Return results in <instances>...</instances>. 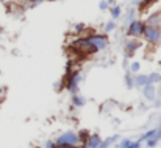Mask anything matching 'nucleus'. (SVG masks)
Segmentation results:
<instances>
[{
  "label": "nucleus",
  "mask_w": 161,
  "mask_h": 148,
  "mask_svg": "<svg viewBox=\"0 0 161 148\" xmlns=\"http://www.w3.org/2000/svg\"><path fill=\"white\" fill-rule=\"evenodd\" d=\"M142 39H144L149 45H152V47L160 45L161 44V28L146 25V27H144V31H142Z\"/></svg>",
  "instance_id": "nucleus-1"
},
{
  "label": "nucleus",
  "mask_w": 161,
  "mask_h": 148,
  "mask_svg": "<svg viewBox=\"0 0 161 148\" xmlns=\"http://www.w3.org/2000/svg\"><path fill=\"white\" fill-rule=\"evenodd\" d=\"M55 144L58 147H64V145H70V147H78L80 145V139H78V133L74 131H66L61 136L56 137Z\"/></svg>",
  "instance_id": "nucleus-2"
},
{
  "label": "nucleus",
  "mask_w": 161,
  "mask_h": 148,
  "mask_svg": "<svg viewBox=\"0 0 161 148\" xmlns=\"http://www.w3.org/2000/svg\"><path fill=\"white\" fill-rule=\"evenodd\" d=\"M144 27H146L144 20H138V19H135V20L128 22V24H127V34H128V38H135V39L142 38Z\"/></svg>",
  "instance_id": "nucleus-3"
},
{
  "label": "nucleus",
  "mask_w": 161,
  "mask_h": 148,
  "mask_svg": "<svg viewBox=\"0 0 161 148\" xmlns=\"http://www.w3.org/2000/svg\"><path fill=\"white\" fill-rule=\"evenodd\" d=\"M80 81H81V73L80 72H70V73H67V77H66V89L72 95L77 94L78 92Z\"/></svg>",
  "instance_id": "nucleus-4"
},
{
  "label": "nucleus",
  "mask_w": 161,
  "mask_h": 148,
  "mask_svg": "<svg viewBox=\"0 0 161 148\" xmlns=\"http://www.w3.org/2000/svg\"><path fill=\"white\" fill-rule=\"evenodd\" d=\"M141 41L139 39H135V38H128L127 42H125V53L127 56H131L138 49H141Z\"/></svg>",
  "instance_id": "nucleus-5"
},
{
  "label": "nucleus",
  "mask_w": 161,
  "mask_h": 148,
  "mask_svg": "<svg viewBox=\"0 0 161 148\" xmlns=\"http://www.w3.org/2000/svg\"><path fill=\"white\" fill-rule=\"evenodd\" d=\"M146 25H150V27H157V28H161V13L157 11V13H152L146 20H144Z\"/></svg>",
  "instance_id": "nucleus-6"
},
{
  "label": "nucleus",
  "mask_w": 161,
  "mask_h": 148,
  "mask_svg": "<svg viewBox=\"0 0 161 148\" xmlns=\"http://www.w3.org/2000/svg\"><path fill=\"white\" fill-rule=\"evenodd\" d=\"M100 144H102V137H100L99 134H89V137H88L85 147L86 148H99Z\"/></svg>",
  "instance_id": "nucleus-7"
},
{
  "label": "nucleus",
  "mask_w": 161,
  "mask_h": 148,
  "mask_svg": "<svg viewBox=\"0 0 161 148\" xmlns=\"http://www.w3.org/2000/svg\"><path fill=\"white\" fill-rule=\"evenodd\" d=\"M142 94H144V97L147 100H155V95H157V87H155V84H146V86H142Z\"/></svg>",
  "instance_id": "nucleus-8"
},
{
  "label": "nucleus",
  "mask_w": 161,
  "mask_h": 148,
  "mask_svg": "<svg viewBox=\"0 0 161 148\" xmlns=\"http://www.w3.org/2000/svg\"><path fill=\"white\" fill-rule=\"evenodd\" d=\"M149 83V77L147 75H136L135 78H133V84L136 86V87H142V86H146Z\"/></svg>",
  "instance_id": "nucleus-9"
},
{
  "label": "nucleus",
  "mask_w": 161,
  "mask_h": 148,
  "mask_svg": "<svg viewBox=\"0 0 161 148\" xmlns=\"http://www.w3.org/2000/svg\"><path fill=\"white\" fill-rule=\"evenodd\" d=\"M70 103H72L74 106H77V108H81V106L86 104V98H85L83 95L74 94V95H72V100H70Z\"/></svg>",
  "instance_id": "nucleus-10"
},
{
  "label": "nucleus",
  "mask_w": 161,
  "mask_h": 148,
  "mask_svg": "<svg viewBox=\"0 0 161 148\" xmlns=\"http://www.w3.org/2000/svg\"><path fill=\"white\" fill-rule=\"evenodd\" d=\"M160 139H161V134H160V131H158V128H157V133H155L149 140H146V144H147V147L149 148H153L158 142H160Z\"/></svg>",
  "instance_id": "nucleus-11"
},
{
  "label": "nucleus",
  "mask_w": 161,
  "mask_h": 148,
  "mask_svg": "<svg viewBox=\"0 0 161 148\" xmlns=\"http://www.w3.org/2000/svg\"><path fill=\"white\" fill-rule=\"evenodd\" d=\"M109 13H111L113 20H116V19H119V17L122 16V8H120L119 5H114V6H111V8H109Z\"/></svg>",
  "instance_id": "nucleus-12"
},
{
  "label": "nucleus",
  "mask_w": 161,
  "mask_h": 148,
  "mask_svg": "<svg viewBox=\"0 0 161 148\" xmlns=\"http://www.w3.org/2000/svg\"><path fill=\"white\" fill-rule=\"evenodd\" d=\"M117 139H119V136H111V137H108L105 140H102V144L99 145V148H108L109 145H113L114 142H117Z\"/></svg>",
  "instance_id": "nucleus-13"
},
{
  "label": "nucleus",
  "mask_w": 161,
  "mask_h": 148,
  "mask_svg": "<svg viewBox=\"0 0 161 148\" xmlns=\"http://www.w3.org/2000/svg\"><path fill=\"white\" fill-rule=\"evenodd\" d=\"M147 77H149V84H157L158 81H161V75L157 73V72H153V73H150Z\"/></svg>",
  "instance_id": "nucleus-14"
},
{
  "label": "nucleus",
  "mask_w": 161,
  "mask_h": 148,
  "mask_svg": "<svg viewBox=\"0 0 161 148\" xmlns=\"http://www.w3.org/2000/svg\"><path fill=\"white\" fill-rule=\"evenodd\" d=\"M152 2H155V0H133V5H136V6H139V8H146V6H149Z\"/></svg>",
  "instance_id": "nucleus-15"
},
{
  "label": "nucleus",
  "mask_w": 161,
  "mask_h": 148,
  "mask_svg": "<svg viewBox=\"0 0 161 148\" xmlns=\"http://www.w3.org/2000/svg\"><path fill=\"white\" fill-rule=\"evenodd\" d=\"M155 133H157V128H153V130H149L147 133H144V134L141 136L139 142H142V140H149V139H150V137H152V136H153Z\"/></svg>",
  "instance_id": "nucleus-16"
},
{
  "label": "nucleus",
  "mask_w": 161,
  "mask_h": 148,
  "mask_svg": "<svg viewBox=\"0 0 161 148\" xmlns=\"http://www.w3.org/2000/svg\"><path fill=\"white\" fill-rule=\"evenodd\" d=\"M103 30H105V34L111 33L113 30H116V22H114V20H109V22H107V24H105V28H103Z\"/></svg>",
  "instance_id": "nucleus-17"
},
{
  "label": "nucleus",
  "mask_w": 161,
  "mask_h": 148,
  "mask_svg": "<svg viewBox=\"0 0 161 148\" xmlns=\"http://www.w3.org/2000/svg\"><path fill=\"white\" fill-rule=\"evenodd\" d=\"M139 70H141V64L136 62V61H133L130 64V73H139Z\"/></svg>",
  "instance_id": "nucleus-18"
},
{
  "label": "nucleus",
  "mask_w": 161,
  "mask_h": 148,
  "mask_svg": "<svg viewBox=\"0 0 161 148\" xmlns=\"http://www.w3.org/2000/svg\"><path fill=\"white\" fill-rule=\"evenodd\" d=\"M85 30H86L85 24H77V25L74 27V33H75V34H78V36H80V34H83V31H85Z\"/></svg>",
  "instance_id": "nucleus-19"
},
{
  "label": "nucleus",
  "mask_w": 161,
  "mask_h": 148,
  "mask_svg": "<svg viewBox=\"0 0 161 148\" xmlns=\"http://www.w3.org/2000/svg\"><path fill=\"white\" fill-rule=\"evenodd\" d=\"M88 137H89V133L88 131H80L78 133V139H80V144H86V140H88Z\"/></svg>",
  "instance_id": "nucleus-20"
},
{
  "label": "nucleus",
  "mask_w": 161,
  "mask_h": 148,
  "mask_svg": "<svg viewBox=\"0 0 161 148\" xmlns=\"http://www.w3.org/2000/svg\"><path fill=\"white\" fill-rule=\"evenodd\" d=\"M125 84H127V87H133V86H135V84H133V75H131L130 72L125 73Z\"/></svg>",
  "instance_id": "nucleus-21"
},
{
  "label": "nucleus",
  "mask_w": 161,
  "mask_h": 148,
  "mask_svg": "<svg viewBox=\"0 0 161 148\" xmlns=\"http://www.w3.org/2000/svg\"><path fill=\"white\" fill-rule=\"evenodd\" d=\"M99 8L102 9V11H105L109 8V3H108V0H100V3H99Z\"/></svg>",
  "instance_id": "nucleus-22"
},
{
  "label": "nucleus",
  "mask_w": 161,
  "mask_h": 148,
  "mask_svg": "<svg viewBox=\"0 0 161 148\" xmlns=\"http://www.w3.org/2000/svg\"><path fill=\"white\" fill-rule=\"evenodd\" d=\"M42 148H58V145L55 144V140H46V144H44Z\"/></svg>",
  "instance_id": "nucleus-23"
},
{
  "label": "nucleus",
  "mask_w": 161,
  "mask_h": 148,
  "mask_svg": "<svg viewBox=\"0 0 161 148\" xmlns=\"http://www.w3.org/2000/svg\"><path fill=\"white\" fill-rule=\"evenodd\" d=\"M128 144H130V139H122L117 148H128Z\"/></svg>",
  "instance_id": "nucleus-24"
},
{
  "label": "nucleus",
  "mask_w": 161,
  "mask_h": 148,
  "mask_svg": "<svg viewBox=\"0 0 161 148\" xmlns=\"http://www.w3.org/2000/svg\"><path fill=\"white\" fill-rule=\"evenodd\" d=\"M128 148H141V142H139V140H135V142H131V140H130Z\"/></svg>",
  "instance_id": "nucleus-25"
},
{
  "label": "nucleus",
  "mask_w": 161,
  "mask_h": 148,
  "mask_svg": "<svg viewBox=\"0 0 161 148\" xmlns=\"http://www.w3.org/2000/svg\"><path fill=\"white\" fill-rule=\"evenodd\" d=\"M58 148H80V147H70V145H64V147H58Z\"/></svg>",
  "instance_id": "nucleus-26"
},
{
  "label": "nucleus",
  "mask_w": 161,
  "mask_h": 148,
  "mask_svg": "<svg viewBox=\"0 0 161 148\" xmlns=\"http://www.w3.org/2000/svg\"><path fill=\"white\" fill-rule=\"evenodd\" d=\"M158 131H160V134H161V125H160V128H158Z\"/></svg>",
  "instance_id": "nucleus-27"
},
{
  "label": "nucleus",
  "mask_w": 161,
  "mask_h": 148,
  "mask_svg": "<svg viewBox=\"0 0 161 148\" xmlns=\"http://www.w3.org/2000/svg\"><path fill=\"white\" fill-rule=\"evenodd\" d=\"M0 2H6V0H0Z\"/></svg>",
  "instance_id": "nucleus-28"
},
{
  "label": "nucleus",
  "mask_w": 161,
  "mask_h": 148,
  "mask_svg": "<svg viewBox=\"0 0 161 148\" xmlns=\"http://www.w3.org/2000/svg\"><path fill=\"white\" fill-rule=\"evenodd\" d=\"M42 2H44V0H42ZM49 2H52V0H49Z\"/></svg>",
  "instance_id": "nucleus-29"
},
{
  "label": "nucleus",
  "mask_w": 161,
  "mask_h": 148,
  "mask_svg": "<svg viewBox=\"0 0 161 148\" xmlns=\"http://www.w3.org/2000/svg\"><path fill=\"white\" fill-rule=\"evenodd\" d=\"M0 73H2V70H0Z\"/></svg>",
  "instance_id": "nucleus-30"
}]
</instances>
